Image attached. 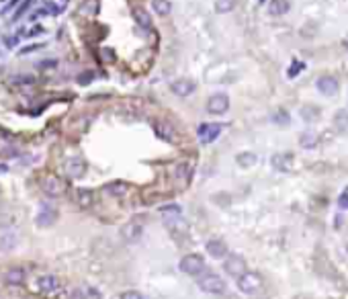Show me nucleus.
<instances>
[{"label": "nucleus", "mask_w": 348, "mask_h": 299, "mask_svg": "<svg viewBox=\"0 0 348 299\" xmlns=\"http://www.w3.org/2000/svg\"><path fill=\"white\" fill-rule=\"evenodd\" d=\"M152 10L156 15L164 17V15H170L172 4H170V0H152Z\"/></svg>", "instance_id": "26"}, {"label": "nucleus", "mask_w": 348, "mask_h": 299, "mask_svg": "<svg viewBox=\"0 0 348 299\" xmlns=\"http://www.w3.org/2000/svg\"><path fill=\"white\" fill-rule=\"evenodd\" d=\"M269 10H271V15H274V17L287 15L289 10H291V2H289V0H271Z\"/></svg>", "instance_id": "23"}, {"label": "nucleus", "mask_w": 348, "mask_h": 299, "mask_svg": "<svg viewBox=\"0 0 348 299\" xmlns=\"http://www.w3.org/2000/svg\"><path fill=\"white\" fill-rule=\"evenodd\" d=\"M178 269L184 274H191V277H199L207 271V262L201 254H184L178 262Z\"/></svg>", "instance_id": "2"}, {"label": "nucleus", "mask_w": 348, "mask_h": 299, "mask_svg": "<svg viewBox=\"0 0 348 299\" xmlns=\"http://www.w3.org/2000/svg\"><path fill=\"white\" fill-rule=\"evenodd\" d=\"M334 121H336V127H340L342 131H346L348 129V111H338L336 113V117H334Z\"/></svg>", "instance_id": "28"}, {"label": "nucleus", "mask_w": 348, "mask_h": 299, "mask_svg": "<svg viewBox=\"0 0 348 299\" xmlns=\"http://www.w3.org/2000/svg\"><path fill=\"white\" fill-rule=\"evenodd\" d=\"M17 2H19V0H13V2H8V4H6V8H4V10H10V8H13V6H15V4H17Z\"/></svg>", "instance_id": "40"}, {"label": "nucleus", "mask_w": 348, "mask_h": 299, "mask_svg": "<svg viewBox=\"0 0 348 299\" xmlns=\"http://www.w3.org/2000/svg\"><path fill=\"white\" fill-rule=\"evenodd\" d=\"M227 109H229V97L227 95L217 93L213 97H209V100H207V113L224 115V113H227Z\"/></svg>", "instance_id": "8"}, {"label": "nucleus", "mask_w": 348, "mask_h": 299, "mask_svg": "<svg viewBox=\"0 0 348 299\" xmlns=\"http://www.w3.org/2000/svg\"><path fill=\"white\" fill-rule=\"evenodd\" d=\"M76 203L82 207V209H88V207H92V203H95V195H92V191H88V189H78L76 191Z\"/></svg>", "instance_id": "22"}, {"label": "nucleus", "mask_w": 348, "mask_h": 299, "mask_svg": "<svg viewBox=\"0 0 348 299\" xmlns=\"http://www.w3.org/2000/svg\"><path fill=\"white\" fill-rule=\"evenodd\" d=\"M80 13L82 15H97L99 13V2L97 0H88V2H84L82 6H80Z\"/></svg>", "instance_id": "30"}, {"label": "nucleus", "mask_w": 348, "mask_h": 299, "mask_svg": "<svg viewBox=\"0 0 348 299\" xmlns=\"http://www.w3.org/2000/svg\"><path fill=\"white\" fill-rule=\"evenodd\" d=\"M27 281V269L23 267H10L6 269L4 273V283L10 285V287H17V285H23Z\"/></svg>", "instance_id": "15"}, {"label": "nucleus", "mask_w": 348, "mask_h": 299, "mask_svg": "<svg viewBox=\"0 0 348 299\" xmlns=\"http://www.w3.org/2000/svg\"><path fill=\"white\" fill-rule=\"evenodd\" d=\"M133 19H135V23L142 29H152V19H149V13H148L146 8L135 6L133 8Z\"/></svg>", "instance_id": "21"}, {"label": "nucleus", "mask_w": 348, "mask_h": 299, "mask_svg": "<svg viewBox=\"0 0 348 299\" xmlns=\"http://www.w3.org/2000/svg\"><path fill=\"white\" fill-rule=\"evenodd\" d=\"M236 6V0H215V10L217 13H229L231 8Z\"/></svg>", "instance_id": "29"}, {"label": "nucleus", "mask_w": 348, "mask_h": 299, "mask_svg": "<svg viewBox=\"0 0 348 299\" xmlns=\"http://www.w3.org/2000/svg\"><path fill=\"white\" fill-rule=\"evenodd\" d=\"M41 48H43V43H35V45H31V48L21 50V53H29V51H33V50H41Z\"/></svg>", "instance_id": "38"}, {"label": "nucleus", "mask_w": 348, "mask_h": 299, "mask_svg": "<svg viewBox=\"0 0 348 299\" xmlns=\"http://www.w3.org/2000/svg\"><path fill=\"white\" fill-rule=\"evenodd\" d=\"M8 168H6V164H0V172H6Z\"/></svg>", "instance_id": "41"}, {"label": "nucleus", "mask_w": 348, "mask_h": 299, "mask_svg": "<svg viewBox=\"0 0 348 299\" xmlns=\"http://www.w3.org/2000/svg\"><path fill=\"white\" fill-rule=\"evenodd\" d=\"M273 166L281 172H289L293 166V156L291 154H274L273 156Z\"/></svg>", "instance_id": "19"}, {"label": "nucleus", "mask_w": 348, "mask_h": 299, "mask_svg": "<svg viewBox=\"0 0 348 299\" xmlns=\"http://www.w3.org/2000/svg\"><path fill=\"white\" fill-rule=\"evenodd\" d=\"M17 43H19V37H6V45H8V48H15Z\"/></svg>", "instance_id": "39"}, {"label": "nucleus", "mask_w": 348, "mask_h": 299, "mask_svg": "<svg viewBox=\"0 0 348 299\" xmlns=\"http://www.w3.org/2000/svg\"><path fill=\"white\" fill-rule=\"evenodd\" d=\"M197 285H199V289L209 293V295H219L225 291V281L219 277L215 273H203L197 277Z\"/></svg>", "instance_id": "1"}, {"label": "nucleus", "mask_w": 348, "mask_h": 299, "mask_svg": "<svg viewBox=\"0 0 348 299\" xmlns=\"http://www.w3.org/2000/svg\"><path fill=\"white\" fill-rule=\"evenodd\" d=\"M344 45H346V50H348V41H344Z\"/></svg>", "instance_id": "42"}, {"label": "nucleus", "mask_w": 348, "mask_h": 299, "mask_svg": "<svg viewBox=\"0 0 348 299\" xmlns=\"http://www.w3.org/2000/svg\"><path fill=\"white\" fill-rule=\"evenodd\" d=\"M301 68H303V64H301V62H295L291 68H289V72H287V74H289V78H295V76L299 74Z\"/></svg>", "instance_id": "35"}, {"label": "nucleus", "mask_w": 348, "mask_h": 299, "mask_svg": "<svg viewBox=\"0 0 348 299\" xmlns=\"http://www.w3.org/2000/svg\"><path fill=\"white\" fill-rule=\"evenodd\" d=\"M0 2H4V0H0Z\"/></svg>", "instance_id": "43"}, {"label": "nucleus", "mask_w": 348, "mask_h": 299, "mask_svg": "<svg viewBox=\"0 0 348 299\" xmlns=\"http://www.w3.org/2000/svg\"><path fill=\"white\" fill-rule=\"evenodd\" d=\"M193 162H189V160H182V162L176 164V168H174V180L178 182V187H187L191 182V176H193Z\"/></svg>", "instance_id": "11"}, {"label": "nucleus", "mask_w": 348, "mask_h": 299, "mask_svg": "<svg viewBox=\"0 0 348 299\" xmlns=\"http://www.w3.org/2000/svg\"><path fill=\"white\" fill-rule=\"evenodd\" d=\"M31 2L33 0H21V4L17 6V10H15V15H13V21H19L23 15H25V10L31 6Z\"/></svg>", "instance_id": "31"}, {"label": "nucleus", "mask_w": 348, "mask_h": 299, "mask_svg": "<svg viewBox=\"0 0 348 299\" xmlns=\"http://www.w3.org/2000/svg\"><path fill=\"white\" fill-rule=\"evenodd\" d=\"M19 242V236L13 232V229H4L0 234V250H13Z\"/></svg>", "instance_id": "20"}, {"label": "nucleus", "mask_w": 348, "mask_h": 299, "mask_svg": "<svg viewBox=\"0 0 348 299\" xmlns=\"http://www.w3.org/2000/svg\"><path fill=\"white\" fill-rule=\"evenodd\" d=\"M262 287V277L258 273H252V271H246L244 274L238 277V289L246 295H254L256 291H260Z\"/></svg>", "instance_id": "4"}, {"label": "nucleus", "mask_w": 348, "mask_h": 299, "mask_svg": "<svg viewBox=\"0 0 348 299\" xmlns=\"http://www.w3.org/2000/svg\"><path fill=\"white\" fill-rule=\"evenodd\" d=\"M316 86H318L320 93L326 95V97H334L336 93H338V88H340L338 80H336L334 76H322V78H318Z\"/></svg>", "instance_id": "16"}, {"label": "nucleus", "mask_w": 348, "mask_h": 299, "mask_svg": "<svg viewBox=\"0 0 348 299\" xmlns=\"http://www.w3.org/2000/svg\"><path fill=\"white\" fill-rule=\"evenodd\" d=\"M273 121H274L276 125H287V123H289V113L283 111V109H278V111L273 115Z\"/></svg>", "instance_id": "32"}, {"label": "nucleus", "mask_w": 348, "mask_h": 299, "mask_svg": "<svg viewBox=\"0 0 348 299\" xmlns=\"http://www.w3.org/2000/svg\"><path fill=\"white\" fill-rule=\"evenodd\" d=\"M338 203H340V207H342V209H348V189H346V193H342V195H340Z\"/></svg>", "instance_id": "37"}, {"label": "nucleus", "mask_w": 348, "mask_h": 299, "mask_svg": "<svg viewBox=\"0 0 348 299\" xmlns=\"http://www.w3.org/2000/svg\"><path fill=\"white\" fill-rule=\"evenodd\" d=\"M224 271L229 274V277H240V274L246 273V260H244L240 254H231V256H225V262H224Z\"/></svg>", "instance_id": "9"}, {"label": "nucleus", "mask_w": 348, "mask_h": 299, "mask_svg": "<svg viewBox=\"0 0 348 299\" xmlns=\"http://www.w3.org/2000/svg\"><path fill=\"white\" fill-rule=\"evenodd\" d=\"M57 220V209L51 205V203H41L37 215H35V224H37L39 227H50L53 225Z\"/></svg>", "instance_id": "6"}, {"label": "nucleus", "mask_w": 348, "mask_h": 299, "mask_svg": "<svg viewBox=\"0 0 348 299\" xmlns=\"http://www.w3.org/2000/svg\"><path fill=\"white\" fill-rule=\"evenodd\" d=\"M39 185H41V191L48 195V197H51V199L62 197V195L66 193V182L57 174H43Z\"/></svg>", "instance_id": "3"}, {"label": "nucleus", "mask_w": 348, "mask_h": 299, "mask_svg": "<svg viewBox=\"0 0 348 299\" xmlns=\"http://www.w3.org/2000/svg\"><path fill=\"white\" fill-rule=\"evenodd\" d=\"M236 162H238L242 168H250V166H254V164L258 162V156L254 154V152H242V154L236 156Z\"/></svg>", "instance_id": "24"}, {"label": "nucleus", "mask_w": 348, "mask_h": 299, "mask_svg": "<svg viewBox=\"0 0 348 299\" xmlns=\"http://www.w3.org/2000/svg\"><path fill=\"white\" fill-rule=\"evenodd\" d=\"M142 236H144V222H139V220H131V222H127L121 227V238L125 240L127 244L139 242Z\"/></svg>", "instance_id": "5"}, {"label": "nucleus", "mask_w": 348, "mask_h": 299, "mask_svg": "<svg viewBox=\"0 0 348 299\" xmlns=\"http://www.w3.org/2000/svg\"><path fill=\"white\" fill-rule=\"evenodd\" d=\"M117 299H144V295L139 293L137 289H127V291H121L117 295Z\"/></svg>", "instance_id": "33"}, {"label": "nucleus", "mask_w": 348, "mask_h": 299, "mask_svg": "<svg viewBox=\"0 0 348 299\" xmlns=\"http://www.w3.org/2000/svg\"><path fill=\"white\" fill-rule=\"evenodd\" d=\"M92 76H95V74H92V72L80 74V76H78V84H90V82H92Z\"/></svg>", "instance_id": "36"}, {"label": "nucleus", "mask_w": 348, "mask_h": 299, "mask_svg": "<svg viewBox=\"0 0 348 299\" xmlns=\"http://www.w3.org/2000/svg\"><path fill=\"white\" fill-rule=\"evenodd\" d=\"M57 62L55 60H41V64H37L39 70H50V68H55Z\"/></svg>", "instance_id": "34"}, {"label": "nucleus", "mask_w": 348, "mask_h": 299, "mask_svg": "<svg viewBox=\"0 0 348 299\" xmlns=\"http://www.w3.org/2000/svg\"><path fill=\"white\" fill-rule=\"evenodd\" d=\"M160 213L166 217L164 222H172V220H178V217H182V209L178 205H164L160 209Z\"/></svg>", "instance_id": "25"}, {"label": "nucleus", "mask_w": 348, "mask_h": 299, "mask_svg": "<svg viewBox=\"0 0 348 299\" xmlns=\"http://www.w3.org/2000/svg\"><path fill=\"white\" fill-rule=\"evenodd\" d=\"M299 144H301V148H305V150L316 148L318 146V135L316 133H303L299 137Z\"/></svg>", "instance_id": "27"}, {"label": "nucleus", "mask_w": 348, "mask_h": 299, "mask_svg": "<svg viewBox=\"0 0 348 299\" xmlns=\"http://www.w3.org/2000/svg\"><path fill=\"white\" fill-rule=\"evenodd\" d=\"M154 129H156V133L162 137V140L176 142V129H174L168 121H156L154 123Z\"/></svg>", "instance_id": "18"}, {"label": "nucleus", "mask_w": 348, "mask_h": 299, "mask_svg": "<svg viewBox=\"0 0 348 299\" xmlns=\"http://www.w3.org/2000/svg\"><path fill=\"white\" fill-rule=\"evenodd\" d=\"M64 168H66V174L70 176V178H82L84 174H86V162L80 156H72V158H68L66 160V164H64Z\"/></svg>", "instance_id": "10"}, {"label": "nucleus", "mask_w": 348, "mask_h": 299, "mask_svg": "<svg viewBox=\"0 0 348 299\" xmlns=\"http://www.w3.org/2000/svg\"><path fill=\"white\" fill-rule=\"evenodd\" d=\"M205 252L211 258H215V260H222V258H225L227 254H229V248H227V244L224 242V240H219V238H213V240H209V242L205 244Z\"/></svg>", "instance_id": "12"}, {"label": "nucleus", "mask_w": 348, "mask_h": 299, "mask_svg": "<svg viewBox=\"0 0 348 299\" xmlns=\"http://www.w3.org/2000/svg\"><path fill=\"white\" fill-rule=\"evenodd\" d=\"M104 193L111 195V197L123 199L125 195L129 193V185H127L125 180H113V182H107V185H104Z\"/></svg>", "instance_id": "17"}, {"label": "nucleus", "mask_w": 348, "mask_h": 299, "mask_svg": "<svg viewBox=\"0 0 348 299\" xmlns=\"http://www.w3.org/2000/svg\"><path fill=\"white\" fill-rule=\"evenodd\" d=\"M35 287L41 291V293H55L60 289V279L55 277V274H41L35 281Z\"/></svg>", "instance_id": "14"}, {"label": "nucleus", "mask_w": 348, "mask_h": 299, "mask_svg": "<svg viewBox=\"0 0 348 299\" xmlns=\"http://www.w3.org/2000/svg\"><path fill=\"white\" fill-rule=\"evenodd\" d=\"M222 129H224V125H219V123H201L199 129H197V135H199V140L203 144H211L219 137Z\"/></svg>", "instance_id": "7"}, {"label": "nucleus", "mask_w": 348, "mask_h": 299, "mask_svg": "<svg viewBox=\"0 0 348 299\" xmlns=\"http://www.w3.org/2000/svg\"><path fill=\"white\" fill-rule=\"evenodd\" d=\"M195 88H197V84L189 78H178L170 84L172 95H176V97H191L195 93Z\"/></svg>", "instance_id": "13"}]
</instances>
